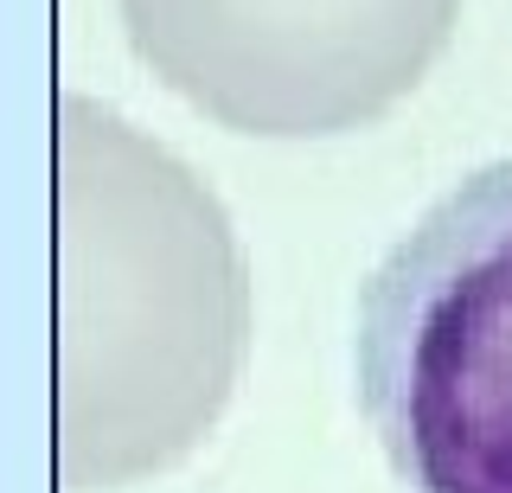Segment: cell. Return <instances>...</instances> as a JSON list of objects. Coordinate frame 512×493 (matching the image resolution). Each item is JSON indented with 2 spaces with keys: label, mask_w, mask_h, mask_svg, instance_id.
I'll use <instances>...</instances> for the list:
<instances>
[{
  "label": "cell",
  "mask_w": 512,
  "mask_h": 493,
  "mask_svg": "<svg viewBox=\"0 0 512 493\" xmlns=\"http://www.w3.org/2000/svg\"><path fill=\"white\" fill-rule=\"evenodd\" d=\"M455 0H128V26L180 84L250 103L416 71Z\"/></svg>",
  "instance_id": "2"
},
{
  "label": "cell",
  "mask_w": 512,
  "mask_h": 493,
  "mask_svg": "<svg viewBox=\"0 0 512 493\" xmlns=\"http://www.w3.org/2000/svg\"><path fill=\"white\" fill-rule=\"evenodd\" d=\"M352 372L404 493H512V154L455 180L384 250Z\"/></svg>",
  "instance_id": "1"
}]
</instances>
